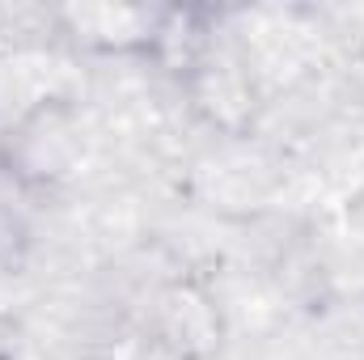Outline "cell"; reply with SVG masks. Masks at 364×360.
<instances>
[{
	"label": "cell",
	"instance_id": "7a4b0ae2",
	"mask_svg": "<svg viewBox=\"0 0 364 360\" xmlns=\"http://www.w3.org/2000/svg\"><path fill=\"white\" fill-rule=\"evenodd\" d=\"M174 9H140V4H85L68 9V34L93 51H153L166 43Z\"/></svg>",
	"mask_w": 364,
	"mask_h": 360
},
{
	"label": "cell",
	"instance_id": "3957f363",
	"mask_svg": "<svg viewBox=\"0 0 364 360\" xmlns=\"http://www.w3.org/2000/svg\"><path fill=\"white\" fill-rule=\"evenodd\" d=\"M161 335H166V348H174L178 356L195 360L208 356L212 348H220V314L212 305L208 292L199 288H174L166 301H161Z\"/></svg>",
	"mask_w": 364,
	"mask_h": 360
},
{
	"label": "cell",
	"instance_id": "6da1fadb",
	"mask_svg": "<svg viewBox=\"0 0 364 360\" xmlns=\"http://www.w3.org/2000/svg\"><path fill=\"white\" fill-rule=\"evenodd\" d=\"M85 162V119L68 97H43L9 123L0 140L4 174L26 191H51Z\"/></svg>",
	"mask_w": 364,
	"mask_h": 360
}]
</instances>
